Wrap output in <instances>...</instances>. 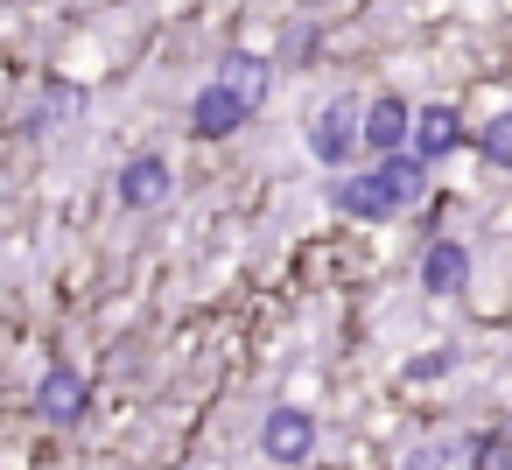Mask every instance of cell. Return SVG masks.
Returning a JSON list of instances; mask_svg holds the SVG:
<instances>
[{"label":"cell","instance_id":"obj_15","mask_svg":"<svg viewBox=\"0 0 512 470\" xmlns=\"http://www.w3.org/2000/svg\"><path fill=\"white\" fill-rule=\"evenodd\" d=\"M309 50H316V29H288V43H281V57H288V64H302Z\"/></svg>","mask_w":512,"mask_h":470},{"label":"cell","instance_id":"obj_8","mask_svg":"<svg viewBox=\"0 0 512 470\" xmlns=\"http://www.w3.org/2000/svg\"><path fill=\"white\" fill-rule=\"evenodd\" d=\"M456 148H463L456 106H421V113H414V155H421V162H442V155H456Z\"/></svg>","mask_w":512,"mask_h":470},{"label":"cell","instance_id":"obj_12","mask_svg":"<svg viewBox=\"0 0 512 470\" xmlns=\"http://www.w3.org/2000/svg\"><path fill=\"white\" fill-rule=\"evenodd\" d=\"M477 148H484V162H498V169H512V113H498V120L484 127V141H477Z\"/></svg>","mask_w":512,"mask_h":470},{"label":"cell","instance_id":"obj_13","mask_svg":"<svg viewBox=\"0 0 512 470\" xmlns=\"http://www.w3.org/2000/svg\"><path fill=\"white\" fill-rule=\"evenodd\" d=\"M449 365H456V351H421V358H407V379H435Z\"/></svg>","mask_w":512,"mask_h":470},{"label":"cell","instance_id":"obj_6","mask_svg":"<svg viewBox=\"0 0 512 470\" xmlns=\"http://www.w3.org/2000/svg\"><path fill=\"white\" fill-rule=\"evenodd\" d=\"M400 141H414V106H407L400 92H386V99H372V113H365V148L400 155Z\"/></svg>","mask_w":512,"mask_h":470},{"label":"cell","instance_id":"obj_11","mask_svg":"<svg viewBox=\"0 0 512 470\" xmlns=\"http://www.w3.org/2000/svg\"><path fill=\"white\" fill-rule=\"evenodd\" d=\"M470 470H512V428L477 435V463H470Z\"/></svg>","mask_w":512,"mask_h":470},{"label":"cell","instance_id":"obj_14","mask_svg":"<svg viewBox=\"0 0 512 470\" xmlns=\"http://www.w3.org/2000/svg\"><path fill=\"white\" fill-rule=\"evenodd\" d=\"M449 456H456L449 442H428V449H414V456H407V470H442Z\"/></svg>","mask_w":512,"mask_h":470},{"label":"cell","instance_id":"obj_7","mask_svg":"<svg viewBox=\"0 0 512 470\" xmlns=\"http://www.w3.org/2000/svg\"><path fill=\"white\" fill-rule=\"evenodd\" d=\"M470 281V246L463 239H428V253H421V288L428 295H456Z\"/></svg>","mask_w":512,"mask_h":470},{"label":"cell","instance_id":"obj_10","mask_svg":"<svg viewBox=\"0 0 512 470\" xmlns=\"http://www.w3.org/2000/svg\"><path fill=\"white\" fill-rule=\"evenodd\" d=\"M64 113H78V92H71V85H50V92H43V106L29 113V134H43V127H50V120H64Z\"/></svg>","mask_w":512,"mask_h":470},{"label":"cell","instance_id":"obj_3","mask_svg":"<svg viewBox=\"0 0 512 470\" xmlns=\"http://www.w3.org/2000/svg\"><path fill=\"white\" fill-rule=\"evenodd\" d=\"M358 141H365V120H358V106H351V99H330V106L309 120V155H316L323 169H344Z\"/></svg>","mask_w":512,"mask_h":470},{"label":"cell","instance_id":"obj_5","mask_svg":"<svg viewBox=\"0 0 512 470\" xmlns=\"http://www.w3.org/2000/svg\"><path fill=\"white\" fill-rule=\"evenodd\" d=\"M120 204L127 211H155V204H169V190H176V169L162 162V155H134L127 169H120Z\"/></svg>","mask_w":512,"mask_h":470},{"label":"cell","instance_id":"obj_2","mask_svg":"<svg viewBox=\"0 0 512 470\" xmlns=\"http://www.w3.org/2000/svg\"><path fill=\"white\" fill-rule=\"evenodd\" d=\"M428 190V162L421 155H379V169H365V176H344L330 197H337V211L344 218H393V211H407L414 197Z\"/></svg>","mask_w":512,"mask_h":470},{"label":"cell","instance_id":"obj_9","mask_svg":"<svg viewBox=\"0 0 512 470\" xmlns=\"http://www.w3.org/2000/svg\"><path fill=\"white\" fill-rule=\"evenodd\" d=\"M36 407H43V421H50V428H71V421H85V379H78L71 365H57V372L43 379Z\"/></svg>","mask_w":512,"mask_h":470},{"label":"cell","instance_id":"obj_4","mask_svg":"<svg viewBox=\"0 0 512 470\" xmlns=\"http://www.w3.org/2000/svg\"><path fill=\"white\" fill-rule=\"evenodd\" d=\"M260 449H267L274 463H309V456H316V414H302V407H267Z\"/></svg>","mask_w":512,"mask_h":470},{"label":"cell","instance_id":"obj_1","mask_svg":"<svg viewBox=\"0 0 512 470\" xmlns=\"http://www.w3.org/2000/svg\"><path fill=\"white\" fill-rule=\"evenodd\" d=\"M267 78H274V64L267 57H253V50H232L225 57V71L197 92V106H190V127L204 134V141H225V134H239L253 113H260V99H267Z\"/></svg>","mask_w":512,"mask_h":470}]
</instances>
